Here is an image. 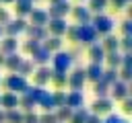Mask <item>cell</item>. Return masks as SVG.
I'll return each mask as SVG.
<instances>
[{
	"label": "cell",
	"instance_id": "obj_35",
	"mask_svg": "<svg viewBox=\"0 0 132 123\" xmlns=\"http://www.w3.org/2000/svg\"><path fill=\"white\" fill-rule=\"evenodd\" d=\"M93 92H95V96H97V98H105V96L109 94V86H107V84H103V82L99 80V82H95V84H93Z\"/></svg>",
	"mask_w": 132,
	"mask_h": 123
},
{
	"label": "cell",
	"instance_id": "obj_30",
	"mask_svg": "<svg viewBox=\"0 0 132 123\" xmlns=\"http://www.w3.org/2000/svg\"><path fill=\"white\" fill-rule=\"evenodd\" d=\"M91 14H103V10L107 8V0H89V6Z\"/></svg>",
	"mask_w": 132,
	"mask_h": 123
},
{
	"label": "cell",
	"instance_id": "obj_9",
	"mask_svg": "<svg viewBox=\"0 0 132 123\" xmlns=\"http://www.w3.org/2000/svg\"><path fill=\"white\" fill-rule=\"evenodd\" d=\"M109 94H111V100H124V98L130 96V86L122 80H116L109 86Z\"/></svg>",
	"mask_w": 132,
	"mask_h": 123
},
{
	"label": "cell",
	"instance_id": "obj_18",
	"mask_svg": "<svg viewBox=\"0 0 132 123\" xmlns=\"http://www.w3.org/2000/svg\"><path fill=\"white\" fill-rule=\"evenodd\" d=\"M62 43H64L62 37H50V35H47V37L41 41V47L47 49L50 53H56V51H62Z\"/></svg>",
	"mask_w": 132,
	"mask_h": 123
},
{
	"label": "cell",
	"instance_id": "obj_21",
	"mask_svg": "<svg viewBox=\"0 0 132 123\" xmlns=\"http://www.w3.org/2000/svg\"><path fill=\"white\" fill-rule=\"evenodd\" d=\"M33 2H25V0H14V10H16V18H25L31 14L33 10Z\"/></svg>",
	"mask_w": 132,
	"mask_h": 123
},
{
	"label": "cell",
	"instance_id": "obj_2",
	"mask_svg": "<svg viewBox=\"0 0 132 123\" xmlns=\"http://www.w3.org/2000/svg\"><path fill=\"white\" fill-rule=\"evenodd\" d=\"M52 64H54V72H62V74H68L70 68H72V53L70 51H56L52 53Z\"/></svg>",
	"mask_w": 132,
	"mask_h": 123
},
{
	"label": "cell",
	"instance_id": "obj_6",
	"mask_svg": "<svg viewBox=\"0 0 132 123\" xmlns=\"http://www.w3.org/2000/svg\"><path fill=\"white\" fill-rule=\"evenodd\" d=\"M70 8H72L70 0H60L56 4H50V8L45 12H47L50 18H66V14L70 12Z\"/></svg>",
	"mask_w": 132,
	"mask_h": 123
},
{
	"label": "cell",
	"instance_id": "obj_41",
	"mask_svg": "<svg viewBox=\"0 0 132 123\" xmlns=\"http://www.w3.org/2000/svg\"><path fill=\"white\" fill-rule=\"evenodd\" d=\"M103 123H130V121L124 119V117H120V115H116V113H109V115L103 119Z\"/></svg>",
	"mask_w": 132,
	"mask_h": 123
},
{
	"label": "cell",
	"instance_id": "obj_27",
	"mask_svg": "<svg viewBox=\"0 0 132 123\" xmlns=\"http://www.w3.org/2000/svg\"><path fill=\"white\" fill-rule=\"evenodd\" d=\"M33 72H35V64H33L31 59H23V61H21V66H19V70H16L14 74H19V76L27 78V76H31Z\"/></svg>",
	"mask_w": 132,
	"mask_h": 123
},
{
	"label": "cell",
	"instance_id": "obj_49",
	"mask_svg": "<svg viewBox=\"0 0 132 123\" xmlns=\"http://www.w3.org/2000/svg\"><path fill=\"white\" fill-rule=\"evenodd\" d=\"M85 123H103V119L99 117V115H93V113H89V117H87V121Z\"/></svg>",
	"mask_w": 132,
	"mask_h": 123
},
{
	"label": "cell",
	"instance_id": "obj_15",
	"mask_svg": "<svg viewBox=\"0 0 132 123\" xmlns=\"http://www.w3.org/2000/svg\"><path fill=\"white\" fill-rule=\"evenodd\" d=\"M16 49H19V39L16 37H2L0 39V53L2 55L16 53Z\"/></svg>",
	"mask_w": 132,
	"mask_h": 123
},
{
	"label": "cell",
	"instance_id": "obj_29",
	"mask_svg": "<svg viewBox=\"0 0 132 123\" xmlns=\"http://www.w3.org/2000/svg\"><path fill=\"white\" fill-rule=\"evenodd\" d=\"M4 123H23V111L19 109L4 111Z\"/></svg>",
	"mask_w": 132,
	"mask_h": 123
},
{
	"label": "cell",
	"instance_id": "obj_54",
	"mask_svg": "<svg viewBox=\"0 0 132 123\" xmlns=\"http://www.w3.org/2000/svg\"><path fill=\"white\" fill-rule=\"evenodd\" d=\"M56 2H60V0H50V4H56Z\"/></svg>",
	"mask_w": 132,
	"mask_h": 123
},
{
	"label": "cell",
	"instance_id": "obj_58",
	"mask_svg": "<svg viewBox=\"0 0 132 123\" xmlns=\"http://www.w3.org/2000/svg\"><path fill=\"white\" fill-rule=\"evenodd\" d=\"M126 2H130V0H126Z\"/></svg>",
	"mask_w": 132,
	"mask_h": 123
},
{
	"label": "cell",
	"instance_id": "obj_48",
	"mask_svg": "<svg viewBox=\"0 0 132 123\" xmlns=\"http://www.w3.org/2000/svg\"><path fill=\"white\" fill-rule=\"evenodd\" d=\"M8 20H10V14H8V10L0 6V25H6Z\"/></svg>",
	"mask_w": 132,
	"mask_h": 123
},
{
	"label": "cell",
	"instance_id": "obj_37",
	"mask_svg": "<svg viewBox=\"0 0 132 123\" xmlns=\"http://www.w3.org/2000/svg\"><path fill=\"white\" fill-rule=\"evenodd\" d=\"M39 47H41V43H39V41H33V39H27V41L23 43V51H25L27 55H33Z\"/></svg>",
	"mask_w": 132,
	"mask_h": 123
},
{
	"label": "cell",
	"instance_id": "obj_50",
	"mask_svg": "<svg viewBox=\"0 0 132 123\" xmlns=\"http://www.w3.org/2000/svg\"><path fill=\"white\" fill-rule=\"evenodd\" d=\"M4 37V25H0V39Z\"/></svg>",
	"mask_w": 132,
	"mask_h": 123
},
{
	"label": "cell",
	"instance_id": "obj_10",
	"mask_svg": "<svg viewBox=\"0 0 132 123\" xmlns=\"http://www.w3.org/2000/svg\"><path fill=\"white\" fill-rule=\"evenodd\" d=\"M70 12H72V16H74L76 25H91V18H93V14H91V10H89L87 6H82V4H76V6H72V8H70Z\"/></svg>",
	"mask_w": 132,
	"mask_h": 123
},
{
	"label": "cell",
	"instance_id": "obj_11",
	"mask_svg": "<svg viewBox=\"0 0 132 123\" xmlns=\"http://www.w3.org/2000/svg\"><path fill=\"white\" fill-rule=\"evenodd\" d=\"M99 35L95 33V29L91 25H78V43H87V45H93L97 43Z\"/></svg>",
	"mask_w": 132,
	"mask_h": 123
},
{
	"label": "cell",
	"instance_id": "obj_32",
	"mask_svg": "<svg viewBox=\"0 0 132 123\" xmlns=\"http://www.w3.org/2000/svg\"><path fill=\"white\" fill-rule=\"evenodd\" d=\"M19 107L25 111V113H29V111H33L35 109V102H33V98L29 96V94H19Z\"/></svg>",
	"mask_w": 132,
	"mask_h": 123
},
{
	"label": "cell",
	"instance_id": "obj_25",
	"mask_svg": "<svg viewBox=\"0 0 132 123\" xmlns=\"http://www.w3.org/2000/svg\"><path fill=\"white\" fill-rule=\"evenodd\" d=\"M103 61L107 64V68L118 70V68L122 66V53H120V51H109V53H105V59H103Z\"/></svg>",
	"mask_w": 132,
	"mask_h": 123
},
{
	"label": "cell",
	"instance_id": "obj_47",
	"mask_svg": "<svg viewBox=\"0 0 132 123\" xmlns=\"http://www.w3.org/2000/svg\"><path fill=\"white\" fill-rule=\"evenodd\" d=\"M107 4H111V6H113V10H122L128 2H126V0H107Z\"/></svg>",
	"mask_w": 132,
	"mask_h": 123
},
{
	"label": "cell",
	"instance_id": "obj_7",
	"mask_svg": "<svg viewBox=\"0 0 132 123\" xmlns=\"http://www.w3.org/2000/svg\"><path fill=\"white\" fill-rule=\"evenodd\" d=\"M66 29H68L66 18H50L47 25H45V31H47L50 37H62L66 33Z\"/></svg>",
	"mask_w": 132,
	"mask_h": 123
},
{
	"label": "cell",
	"instance_id": "obj_36",
	"mask_svg": "<svg viewBox=\"0 0 132 123\" xmlns=\"http://www.w3.org/2000/svg\"><path fill=\"white\" fill-rule=\"evenodd\" d=\"M52 100H54V107H56V109L66 107V92H64V90H54V92H52Z\"/></svg>",
	"mask_w": 132,
	"mask_h": 123
},
{
	"label": "cell",
	"instance_id": "obj_39",
	"mask_svg": "<svg viewBox=\"0 0 132 123\" xmlns=\"http://www.w3.org/2000/svg\"><path fill=\"white\" fill-rule=\"evenodd\" d=\"M64 35L68 37V41L78 43V25H68V29H66V33H64Z\"/></svg>",
	"mask_w": 132,
	"mask_h": 123
},
{
	"label": "cell",
	"instance_id": "obj_31",
	"mask_svg": "<svg viewBox=\"0 0 132 123\" xmlns=\"http://www.w3.org/2000/svg\"><path fill=\"white\" fill-rule=\"evenodd\" d=\"M116 80H118V70H113V68H103L101 82H103V84H107V86H111Z\"/></svg>",
	"mask_w": 132,
	"mask_h": 123
},
{
	"label": "cell",
	"instance_id": "obj_43",
	"mask_svg": "<svg viewBox=\"0 0 132 123\" xmlns=\"http://www.w3.org/2000/svg\"><path fill=\"white\" fill-rule=\"evenodd\" d=\"M23 123H39V115H37L35 111L23 113Z\"/></svg>",
	"mask_w": 132,
	"mask_h": 123
},
{
	"label": "cell",
	"instance_id": "obj_26",
	"mask_svg": "<svg viewBox=\"0 0 132 123\" xmlns=\"http://www.w3.org/2000/svg\"><path fill=\"white\" fill-rule=\"evenodd\" d=\"M99 45L103 47L105 53H109V51H118V37H116V35H105V39H103Z\"/></svg>",
	"mask_w": 132,
	"mask_h": 123
},
{
	"label": "cell",
	"instance_id": "obj_23",
	"mask_svg": "<svg viewBox=\"0 0 132 123\" xmlns=\"http://www.w3.org/2000/svg\"><path fill=\"white\" fill-rule=\"evenodd\" d=\"M37 105H39V107H41L45 113H52V111H56V107H54V100H52V92H50V90H45V88H43V92H41V96H39Z\"/></svg>",
	"mask_w": 132,
	"mask_h": 123
},
{
	"label": "cell",
	"instance_id": "obj_33",
	"mask_svg": "<svg viewBox=\"0 0 132 123\" xmlns=\"http://www.w3.org/2000/svg\"><path fill=\"white\" fill-rule=\"evenodd\" d=\"M54 115H56L58 123H66V121L72 117V109H70V107H60V109L54 111Z\"/></svg>",
	"mask_w": 132,
	"mask_h": 123
},
{
	"label": "cell",
	"instance_id": "obj_42",
	"mask_svg": "<svg viewBox=\"0 0 132 123\" xmlns=\"http://www.w3.org/2000/svg\"><path fill=\"white\" fill-rule=\"evenodd\" d=\"M120 29H122V33H124V37H132V20H130V18H126V20H122V25H120Z\"/></svg>",
	"mask_w": 132,
	"mask_h": 123
},
{
	"label": "cell",
	"instance_id": "obj_34",
	"mask_svg": "<svg viewBox=\"0 0 132 123\" xmlns=\"http://www.w3.org/2000/svg\"><path fill=\"white\" fill-rule=\"evenodd\" d=\"M87 117H89V111L82 107V109H78V111H72V117L68 119V123H85Z\"/></svg>",
	"mask_w": 132,
	"mask_h": 123
},
{
	"label": "cell",
	"instance_id": "obj_45",
	"mask_svg": "<svg viewBox=\"0 0 132 123\" xmlns=\"http://www.w3.org/2000/svg\"><path fill=\"white\" fill-rule=\"evenodd\" d=\"M122 102V111H124V115H130L132 113V98L128 96V98H124V100H120Z\"/></svg>",
	"mask_w": 132,
	"mask_h": 123
},
{
	"label": "cell",
	"instance_id": "obj_13",
	"mask_svg": "<svg viewBox=\"0 0 132 123\" xmlns=\"http://www.w3.org/2000/svg\"><path fill=\"white\" fill-rule=\"evenodd\" d=\"M31 76H33V86H41V88H43V86L50 82L52 70H50L47 66H39V68H37V70H35Z\"/></svg>",
	"mask_w": 132,
	"mask_h": 123
},
{
	"label": "cell",
	"instance_id": "obj_12",
	"mask_svg": "<svg viewBox=\"0 0 132 123\" xmlns=\"http://www.w3.org/2000/svg\"><path fill=\"white\" fill-rule=\"evenodd\" d=\"M66 107H70L72 111H78L85 107V94L82 90H70L66 94Z\"/></svg>",
	"mask_w": 132,
	"mask_h": 123
},
{
	"label": "cell",
	"instance_id": "obj_56",
	"mask_svg": "<svg viewBox=\"0 0 132 123\" xmlns=\"http://www.w3.org/2000/svg\"><path fill=\"white\" fill-rule=\"evenodd\" d=\"M76 2H85V0H76Z\"/></svg>",
	"mask_w": 132,
	"mask_h": 123
},
{
	"label": "cell",
	"instance_id": "obj_3",
	"mask_svg": "<svg viewBox=\"0 0 132 123\" xmlns=\"http://www.w3.org/2000/svg\"><path fill=\"white\" fill-rule=\"evenodd\" d=\"M2 84H4V88H6V92H14V94H23L25 90H27V78H23V76H19V74H8L4 80H2Z\"/></svg>",
	"mask_w": 132,
	"mask_h": 123
},
{
	"label": "cell",
	"instance_id": "obj_52",
	"mask_svg": "<svg viewBox=\"0 0 132 123\" xmlns=\"http://www.w3.org/2000/svg\"><path fill=\"white\" fill-rule=\"evenodd\" d=\"M14 0H0V4H12Z\"/></svg>",
	"mask_w": 132,
	"mask_h": 123
},
{
	"label": "cell",
	"instance_id": "obj_17",
	"mask_svg": "<svg viewBox=\"0 0 132 123\" xmlns=\"http://www.w3.org/2000/svg\"><path fill=\"white\" fill-rule=\"evenodd\" d=\"M101 76H103V66H101V64H89V66L85 68V78L91 80L93 84L99 82Z\"/></svg>",
	"mask_w": 132,
	"mask_h": 123
},
{
	"label": "cell",
	"instance_id": "obj_53",
	"mask_svg": "<svg viewBox=\"0 0 132 123\" xmlns=\"http://www.w3.org/2000/svg\"><path fill=\"white\" fill-rule=\"evenodd\" d=\"M2 66H4V55L0 53V68H2Z\"/></svg>",
	"mask_w": 132,
	"mask_h": 123
},
{
	"label": "cell",
	"instance_id": "obj_8",
	"mask_svg": "<svg viewBox=\"0 0 132 123\" xmlns=\"http://www.w3.org/2000/svg\"><path fill=\"white\" fill-rule=\"evenodd\" d=\"M111 109H113V100H111L109 96H105V98H95L93 105H91V111H89V113L101 117V115H109Z\"/></svg>",
	"mask_w": 132,
	"mask_h": 123
},
{
	"label": "cell",
	"instance_id": "obj_44",
	"mask_svg": "<svg viewBox=\"0 0 132 123\" xmlns=\"http://www.w3.org/2000/svg\"><path fill=\"white\" fill-rule=\"evenodd\" d=\"M39 123H58V119H56L54 111L52 113H41L39 115Z\"/></svg>",
	"mask_w": 132,
	"mask_h": 123
},
{
	"label": "cell",
	"instance_id": "obj_20",
	"mask_svg": "<svg viewBox=\"0 0 132 123\" xmlns=\"http://www.w3.org/2000/svg\"><path fill=\"white\" fill-rule=\"evenodd\" d=\"M25 57H21L19 53H10V55H4V66L2 68H6L10 74H14L16 70H19V66H21V61H23Z\"/></svg>",
	"mask_w": 132,
	"mask_h": 123
},
{
	"label": "cell",
	"instance_id": "obj_28",
	"mask_svg": "<svg viewBox=\"0 0 132 123\" xmlns=\"http://www.w3.org/2000/svg\"><path fill=\"white\" fill-rule=\"evenodd\" d=\"M50 82L56 86V90H62V88L66 86V74H62V72H54V70H52Z\"/></svg>",
	"mask_w": 132,
	"mask_h": 123
},
{
	"label": "cell",
	"instance_id": "obj_46",
	"mask_svg": "<svg viewBox=\"0 0 132 123\" xmlns=\"http://www.w3.org/2000/svg\"><path fill=\"white\" fill-rule=\"evenodd\" d=\"M122 66L124 68H132V51L122 53Z\"/></svg>",
	"mask_w": 132,
	"mask_h": 123
},
{
	"label": "cell",
	"instance_id": "obj_5",
	"mask_svg": "<svg viewBox=\"0 0 132 123\" xmlns=\"http://www.w3.org/2000/svg\"><path fill=\"white\" fill-rule=\"evenodd\" d=\"M27 20L25 18H10L6 25H4V37H19L21 33H25L27 29Z\"/></svg>",
	"mask_w": 132,
	"mask_h": 123
},
{
	"label": "cell",
	"instance_id": "obj_22",
	"mask_svg": "<svg viewBox=\"0 0 132 123\" xmlns=\"http://www.w3.org/2000/svg\"><path fill=\"white\" fill-rule=\"evenodd\" d=\"M25 33L29 35V39H33V41H39V43H41V41L47 37V31H45V27H33V25H27Z\"/></svg>",
	"mask_w": 132,
	"mask_h": 123
},
{
	"label": "cell",
	"instance_id": "obj_16",
	"mask_svg": "<svg viewBox=\"0 0 132 123\" xmlns=\"http://www.w3.org/2000/svg\"><path fill=\"white\" fill-rule=\"evenodd\" d=\"M0 107H2V111L19 109V94H14V92H4V94H0Z\"/></svg>",
	"mask_w": 132,
	"mask_h": 123
},
{
	"label": "cell",
	"instance_id": "obj_57",
	"mask_svg": "<svg viewBox=\"0 0 132 123\" xmlns=\"http://www.w3.org/2000/svg\"><path fill=\"white\" fill-rule=\"evenodd\" d=\"M0 84H2V78H0Z\"/></svg>",
	"mask_w": 132,
	"mask_h": 123
},
{
	"label": "cell",
	"instance_id": "obj_1",
	"mask_svg": "<svg viewBox=\"0 0 132 123\" xmlns=\"http://www.w3.org/2000/svg\"><path fill=\"white\" fill-rule=\"evenodd\" d=\"M91 27L95 29L97 35H103V37H105V35H111L116 23H113V18L107 16V14H93V18H91Z\"/></svg>",
	"mask_w": 132,
	"mask_h": 123
},
{
	"label": "cell",
	"instance_id": "obj_24",
	"mask_svg": "<svg viewBox=\"0 0 132 123\" xmlns=\"http://www.w3.org/2000/svg\"><path fill=\"white\" fill-rule=\"evenodd\" d=\"M52 59V53L47 51V49H43V47H39L33 55H31V61L33 64H37V66H47V61Z\"/></svg>",
	"mask_w": 132,
	"mask_h": 123
},
{
	"label": "cell",
	"instance_id": "obj_19",
	"mask_svg": "<svg viewBox=\"0 0 132 123\" xmlns=\"http://www.w3.org/2000/svg\"><path fill=\"white\" fill-rule=\"evenodd\" d=\"M89 59H91V64H103V59H105V51H103V47H101L99 43L89 45Z\"/></svg>",
	"mask_w": 132,
	"mask_h": 123
},
{
	"label": "cell",
	"instance_id": "obj_4",
	"mask_svg": "<svg viewBox=\"0 0 132 123\" xmlns=\"http://www.w3.org/2000/svg\"><path fill=\"white\" fill-rule=\"evenodd\" d=\"M87 78H85V68H74L66 74V86L70 90H82Z\"/></svg>",
	"mask_w": 132,
	"mask_h": 123
},
{
	"label": "cell",
	"instance_id": "obj_51",
	"mask_svg": "<svg viewBox=\"0 0 132 123\" xmlns=\"http://www.w3.org/2000/svg\"><path fill=\"white\" fill-rule=\"evenodd\" d=\"M0 123H4V111L0 109Z\"/></svg>",
	"mask_w": 132,
	"mask_h": 123
},
{
	"label": "cell",
	"instance_id": "obj_40",
	"mask_svg": "<svg viewBox=\"0 0 132 123\" xmlns=\"http://www.w3.org/2000/svg\"><path fill=\"white\" fill-rule=\"evenodd\" d=\"M130 78H132V68H124V66H120L118 68V80H122V82H130Z\"/></svg>",
	"mask_w": 132,
	"mask_h": 123
},
{
	"label": "cell",
	"instance_id": "obj_55",
	"mask_svg": "<svg viewBox=\"0 0 132 123\" xmlns=\"http://www.w3.org/2000/svg\"><path fill=\"white\" fill-rule=\"evenodd\" d=\"M25 2H33V0H25Z\"/></svg>",
	"mask_w": 132,
	"mask_h": 123
},
{
	"label": "cell",
	"instance_id": "obj_14",
	"mask_svg": "<svg viewBox=\"0 0 132 123\" xmlns=\"http://www.w3.org/2000/svg\"><path fill=\"white\" fill-rule=\"evenodd\" d=\"M29 20H31L29 25H33V27H45L47 20H50V16H47L45 8H33L31 14H29Z\"/></svg>",
	"mask_w": 132,
	"mask_h": 123
},
{
	"label": "cell",
	"instance_id": "obj_38",
	"mask_svg": "<svg viewBox=\"0 0 132 123\" xmlns=\"http://www.w3.org/2000/svg\"><path fill=\"white\" fill-rule=\"evenodd\" d=\"M132 49V37H122L118 39V51L120 53H128Z\"/></svg>",
	"mask_w": 132,
	"mask_h": 123
}]
</instances>
